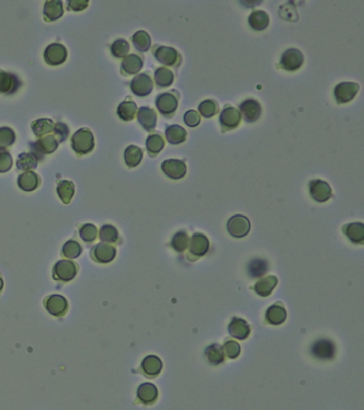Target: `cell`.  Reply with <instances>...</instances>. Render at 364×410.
I'll return each instance as SVG.
<instances>
[{
    "mask_svg": "<svg viewBox=\"0 0 364 410\" xmlns=\"http://www.w3.org/2000/svg\"><path fill=\"white\" fill-rule=\"evenodd\" d=\"M345 234L354 243H362L364 239V227L362 223H350L344 229Z\"/></svg>",
    "mask_w": 364,
    "mask_h": 410,
    "instance_id": "cell-17",
    "label": "cell"
},
{
    "mask_svg": "<svg viewBox=\"0 0 364 410\" xmlns=\"http://www.w3.org/2000/svg\"><path fill=\"white\" fill-rule=\"evenodd\" d=\"M142 365H144V369L146 371V373H148L149 375L158 374L161 369L160 360L157 358V357H154V356L147 357L144 363H142Z\"/></svg>",
    "mask_w": 364,
    "mask_h": 410,
    "instance_id": "cell-22",
    "label": "cell"
},
{
    "mask_svg": "<svg viewBox=\"0 0 364 410\" xmlns=\"http://www.w3.org/2000/svg\"><path fill=\"white\" fill-rule=\"evenodd\" d=\"M156 106L163 114L170 115L177 109L178 101L174 94L163 93L156 99Z\"/></svg>",
    "mask_w": 364,
    "mask_h": 410,
    "instance_id": "cell-8",
    "label": "cell"
},
{
    "mask_svg": "<svg viewBox=\"0 0 364 410\" xmlns=\"http://www.w3.org/2000/svg\"><path fill=\"white\" fill-rule=\"evenodd\" d=\"M82 236L85 241H93L94 237L96 236V229L93 226H86L82 230Z\"/></svg>",
    "mask_w": 364,
    "mask_h": 410,
    "instance_id": "cell-38",
    "label": "cell"
},
{
    "mask_svg": "<svg viewBox=\"0 0 364 410\" xmlns=\"http://www.w3.org/2000/svg\"><path fill=\"white\" fill-rule=\"evenodd\" d=\"M116 239H118V233H116V230L110 226H106L104 227L102 230V240L103 241H107V242H114Z\"/></svg>",
    "mask_w": 364,
    "mask_h": 410,
    "instance_id": "cell-35",
    "label": "cell"
},
{
    "mask_svg": "<svg viewBox=\"0 0 364 410\" xmlns=\"http://www.w3.org/2000/svg\"><path fill=\"white\" fill-rule=\"evenodd\" d=\"M188 244V236L185 232H178L172 241V246L177 251H183Z\"/></svg>",
    "mask_w": 364,
    "mask_h": 410,
    "instance_id": "cell-32",
    "label": "cell"
},
{
    "mask_svg": "<svg viewBox=\"0 0 364 410\" xmlns=\"http://www.w3.org/2000/svg\"><path fill=\"white\" fill-rule=\"evenodd\" d=\"M310 193L314 200L318 202H325L331 197V188L326 182L321 180H313L310 182Z\"/></svg>",
    "mask_w": 364,
    "mask_h": 410,
    "instance_id": "cell-6",
    "label": "cell"
},
{
    "mask_svg": "<svg viewBox=\"0 0 364 410\" xmlns=\"http://www.w3.org/2000/svg\"><path fill=\"white\" fill-rule=\"evenodd\" d=\"M138 398L144 403H153L157 398V389L151 383H145L138 389Z\"/></svg>",
    "mask_w": 364,
    "mask_h": 410,
    "instance_id": "cell-19",
    "label": "cell"
},
{
    "mask_svg": "<svg viewBox=\"0 0 364 410\" xmlns=\"http://www.w3.org/2000/svg\"><path fill=\"white\" fill-rule=\"evenodd\" d=\"M80 252V246L75 242H69L63 247V255L68 258H77Z\"/></svg>",
    "mask_w": 364,
    "mask_h": 410,
    "instance_id": "cell-31",
    "label": "cell"
},
{
    "mask_svg": "<svg viewBox=\"0 0 364 410\" xmlns=\"http://www.w3.org/2000/svg\"><path fill=\"white\" fill-rule=\"evenodd\" d=\"M114 50L116 51L115 52L116 56H119V57L124 56L128 51V44L125 41H118L114 45Z\"/></svg>",
    "mask_w": 364,
    "mask_h": 410,
    "instance_id": "cell-39",
    "label": "cell"
},
{
    "mask_svg": "<svg viewBox=\"0 0 364 410\" xmlns=\"http://www.w3.org/2000/svg\"><path fill=\"white\" fill-rule=\"evenodd\" d=\"M279 14L283 19L291 21V22L298 21V14H297L296 8L294 6V3H288L284 6H282L280 9Z\"/></svg>",
    "mask_w": 364,
    "mask_h": 410,
    "instance_id": "cell-28",
    "label": "cell"
},
{
    "mask_svg": "<svg viewBox=\"0 0 364 410\" xmlns=\"http://www.w3.org/2000/svg\"><path fill=\"white\" fill-rule=\"evenodd\" d=\"M240 111L247 122H255L262 114V107L257 101L249 99L240 104Z\"/></svg>",
    "mask_w": 364,
    "mask_h": 410,
    "instance_id": "cell-4",
    "label": "cell"
},
{
    "mask_svg": "<svg viewBox=\"0 0 364 410\" xmlns=\"http://www.w3.org/2000/svg\"><path fill=\"white\" fill-rule=\"evenodd\" d=\"M359 85L356 83H342L334 89V96L337 103L344 104L352 101L358 93Z\"/></svg>",
    "mask_w": 364,
    "mask_h": 410,
    "instance_id": "cell-2",
    "label": "cell"
},
{
    "mask_svg": "<svg viewBox=\"0 0 364 410\" xmlns=\"http://www.w3.org/2000/svg\"><path fill=\"white\" fill-rule=\"evenodd\" d=\"M138 119L140 123L142 124L147 130H152L155 128L156 125V120H157V116L154 110L148 108V107H142L139 111Z\"/></svg>",
    "mask_w": 364,
    "mask_h": 410,
    "instance_id": "cell-16",
    "label": "cell"
},
{
    "mask_svg": "<svg viewBox=\"0 0 364 410\" xmlns=\"http://www.w3.org/2000/svg\"><path fill=\"white\" fill-rule=\"evenodd\" d=\"M250 230V222L245 216H233L228 222V231L234 237H244Z\"/></svg>",
    "mask_w": 364,
    "mask_h": 410,
    "instance_id": "cell-3",
    "label": "cell"
},
{
    "mask_svg": "<svg viewBox=\"0 0 364 410\" xmlns=\"http://www.w3.org/2000/svg\"><path fill=\"white\" fill-rule=\"evenodd\" d=\"M248 269L251 277L262 276L267 269V264L263 260H254L250 263Z\"/></svg>",
    "mask_w": 364,
    "mask_h": 410,
    "instance_id": "cell-30",
    "label": "cell"
},
{
    "mask_svg": "<svg viewBox=\"0 0 364 410\" xmlns=\"http://www.w3.org/2000/svg\"><path fill=\"white\" fill-rule=\"evenodd\" d=\"M186 130L179 125H171L166 129V138L172 144H178L186 140Z\"/></svg>",
    "mask_w": 364,
    "mask_h": 410,
    "instance_id": "cell-15",
    "label": "cell"
},
{
    "mask_svg": "<svg viewBox=\"0 0 364 410\" xmlns=\"http://www.w3.org/2000/svg\"><path fill=\"white\" fill-rule=\"evenodd\" d=\"M132 89L135 92V94L139 96H147L153 90L152 79L146 74L139 75L133 81Z\"/></svg>",
    "mask_w": 364,
    "mask_h": 410,
    "instance_id": "cell-10",
    "label": "cell"
},
{
    "mask_svg": "<svg viewBox=\"0 0 364 410\" xmlns=\"http://www.w3.org/2000/svg\"><path fill=\"white\" fill-rule=\"evenodd\" d=\"M141 158H142V151L132 145V147H129L126 152H125V160L128 166L131 167H136L137 165H139V163L141 162Z\"/></svg>",
    "mask_w": 364,
    "mask_h": 410,
    "instance_id": "cell-23",
    "label": "cell"
},
{
    "mask_svg": "<svg viewBox=\"0 0 364 410\" xmlns=\"http://www.w3.org/2000/svg\"><path fill=\"white\" fill-rule=\"evenodd\" d=\"M3 285H4V283H3V279H2V278H0V290H2V288H3Z\"/></svg>",
    "mask_w": 364,
    "mask_h": 410,
    "instance_id": "cell-40",
    "label": "cell"
},
{
    "mask_svg": "<svg viewBox=\"0 0 364 410\" xmlns=\"http://www.w3.org/2000/svg\"><path fill=\"white\" fill-rule=\"evenodd\" d=\"M249 25L250 27L256 31H262L267 28L269 24V16L264 11H254L249 16Z\"/></svg>",
    "mask_w": 364,
    "mask_h": 410,
    "instance_id": "cell-14",
    "label": "cell"
},
{
    "mask_svg": "<svg viewBox=\"0 0 364 410\" xmlns=\"http://www.w3.org/2000/svg\"><path fill=\"white\" fill-rule=\"evenodd\" d=\"M123 67L129 74H134L139 72L142 68V61L137 56H129L124 60Z\"/></svg>",
    "mask_w": 364,
    "mask_h": 410,
    "instance_id": "cell-29",
    "label": "cell"
},
{
    "mask_svg": "<svg viewBox=\"0 0 364 410\" xmlns=\"http://www.w3.org/2000/svg\"><path fill=\"white\" fill-rule=\"evenodd\" d=\"M174 75L173 73L167 68H159L155 72V81L156 84L160 87H168L173 83Z\"/></svg>",
    "mask_w": 364,
    "mask_h": 410,
    "instance_id": "cell-21",
    "label": "cell"
},
{
    "mask_svg": "<svg viewBox=\"0 0 364 410\" xmlns=\"http://www.w3.org/2000/svg\"><path fill=\"white\" fill-rule=\"evenodd\" d=\"M241 120L240 112L234 107H226L220 114V123L225 129L236 128Z\"/></svg>",
    "mask_w": 364,
    "mask_h": 410,
    "instance_id": "cell-9",
    "label": "cell"
},
{
    "mask_svg": "<svg viewBox=\"0 0 364 410\" xmlns=\"http://www.w3.org/2000/svg\"><path fill=\"white\" fill-rule=\"evenodd\" d=\"M136 105L134 103H123L120 107V115L125 120H131L136 112Z\"/></svg>",
    "mask_w": 364,
    "mask_h": 410,
    "instance_id": "cell-33",
    "label": "cell"
},
{
    "mask_svg": "<svg viewBox=\"0 0 364 410\" xmlns=\"http://www.w3.org/2000/svg\"><path fill=\"white\" fill-rule=\"evenodd\" d=\"M230 327H235V330H230L232 336L239 338V339H244L247 336H248L249 333V328L247 326V324L241 321V320H234L231 324Z\"/></svg>",
    "mask_w": 364,
    "mask_h": 410,
    "instance_id": "cell-27",
    "label": "cell"
},
{
    "mask_svg": "<svg viewBox=\"0 0 364 410\" xmlns=\"http://www.w3.org/2000/svg\"><path fill=\"white\" fill-rule=\"evenodd\" d=\"M200 115L197 111L194 110H189L185 113L184 115V122L186 123V125L190 126V127H196L200 124Z\"/></svg>",
    "mask_w": 364,
    "mask_h": 410,
    "instance_id": "cell-34",
    "label": "cell"
},
{
    "mask_svg": "<svg viewBox=\"0 0 364 410\" xmlns=\"http://www.w3.org/2000/svg\"><path fill=\"white\" fill-rule=\"evenodd\" d=\"M95 258L97 261L103 262V263H107L110 262L111 260H113L114 256H115V249L111 246L105 245V244H99L95 250Z\"/></svg>",
    "mask_w": 364,
    "mask_h": 410,
    "instance_id": "cell-20",
    "label": "cell"
},
{
    "mask_svg": "<svg viewBox=\"0 0 364 410\" xmlns=\"http://www.w3.org/2000/svg\"><path fill=\"white\" fill-rule=\"evenodd\" d=\"M269 281V278H266L265 280H263V281H261L259 283H257V285L255 286V289H256V292L258 293V294H261V295H268L270 292H271V289L274 288L272 286H269L270 285V282H268Z\"/></svg>",
    "mask_w": 364,
    "mask_h": 410,
    "instance_id": "cell-37",
    "label": "cell"
},
{
    "mask_svg": "<svg viewBox=\"0 0 364 410\" xmlns=\"http://www.w3.org/2000/svg\"><path fill=\"white\" fill-rule=\"evenodd\" d=\"M199 111L200 113L205 116V118H211L214 116L217 111H218V106L215 101L213 100H206L202 102L199 106Z\"/></svg>",
    "mask_w": 364,
    "mask_h": 410,
    "instance_id": "cell-26",
    "label": "cell"
},
{
    "mask_svg": "<svg viewBox=\"0 0 364 410\" xmlns=\"http://www.w3.org/2000/svg\"><path fill=\"white\" fill-rule=\"evenodd\" d=\"M161 169L164 173L173 180L181 179L186 174V165L178 160H167L163 163Z\"/></svg>",
    "mask_w": 364,
    "mask_h": 410,
    "instance_id": "cell-5",
    "label": "cell"
},
{
    "mask_svg": "<svg viewBox=\"0 0 364 410\" xmlns=\"http://www.w3.org/2000/svg\"><path fill=\"white\" fill-rule=\"evenodd\" d=\"M76 275L75 264L70 261H60L55 266V277L62 281H70Z\"/></svg>",
    "mask_w": 364,
    "mask_h": 410,
    "instance_id": "cell-11",
    "label": "cell"
},
{
    "mask_svg": "<svg viewBox=\"0 0 364 410\" xmlns=\"http://www.w3.org/2000/svg\"><path fill=\"white\" fill-rule=\"evenodd\" d=\"M312 354L318 359H332L335 354L334 344L329 340H319L312 346Z\"/></svg>",
    "mask_w": 364,
    "mask_h": 410,
    "instance_id": "cell-7",
    "label": "cell"
},
{
    "mask_svg": "<svg viewBox=\"0 0 364 410\" xmlns=\"http://www.w3.org/2000/svg\"><path fill=\"white\" fill-rule=\"evenodd\" d=\"M164 145H165L164 139L158 135L150 136L147 140V149L153 155L158 154L163 150Z\"/></svg>",
    "mask_w": 364,
    "mask_h": 410,
    "instance_id": "cell-24",
    "label": "cell"
},
{
    "mask_svg": "<svg viewBox=\"0 0 364 410\" xmlns=\"http://www.w3.org/2000/svg\"><path fill=\"white\" fill-rule=\"evenodd\" d=\"M207 249H209V241L206 237L202 234H194L191 241V252L197 256H202Z\"/></svg>",
    "mask_w": 364,
    "mask_h": 410,
    "instance_id": "cell-18",
    "label": "cell"
},
{
    "mask_svg": "<svg viewBox=\"0 0 364 410\" xmlns=\"http://www.w3.org/2000/svg\"><path fill=\"white\" fill-rule=\"evenodd\" d=\"M68 307V302L66 298L60 295L50 296L46 301V309L50 314L55 316H60L66 312Z\"/></svg>",
    "mask_w": 364,
    "mask_h": 410,
    "instance_id": "cell-13",
    "label": "cell"
},
{
    "mask_svg": "<svg viewBox=\"0 0 364 410\" xmlns=\"http://www.w3.org/2000/svg\"><path fill=\"white\" fill-rule=\"evenodd\" d=\"M155 57L159 62L165 65H174L179 58L178 52L172 48L167 46H160L155 51Z\"/></svg>",
    "mask_w": 364,
    "mask_h": 410,
    "instance_id": "cell-12",
    "label": "cell"
},
{
    "mask_svg": "<svg viewBox=\"0 0 364 410\" xmlns=\"http://www.w3.org/2000/svg\"><path fill=\"white\" fill-rule=\"evenodd\" d=\"M133 40H134V43H135L136 47L141 51L148 50L149 47L151 46V37L145 31L137 32L135 34V36L133 37Z\"/></svg>",
    "mask_w": 364,
    "mask_h": 410,
    "instance_id": "cell-25",
    "label": "cell"
},
{
    "mask_svg": "<svg viewBox=\"0 0 364 410\" xmlns=\"http://www.w3.org/2000/svg\"><path fill=\"white\" fill-rule=\"evenodd\" d=\"M284 312V310L282 309V308H279V307H272L271 309H269L268 310V312H267V316H268V321L270 322V323H272L274 324V321H275V319H277L276 320V325H278V324H281V322L279 321V319H278V315L279 316H284L285 317V314H281L280 315V313H283Z\"/></svg>",
    "mask_w": 364,
    "mask_h": 410,
    "instance_id": "cell-36",
    "label": "cell"
},
{
    "mask_svg": "<svg viewBox=\"0 0 364 410\" xmlns=\"http://www.w3.org/2000/svg\"><path fill=\"white\" fill-rule=\"evenodd\" d=\"M304 63V56L300 50L291 48L284 51L281 58V67L287 71H297L301 68Z\"/></svg>",
    "mask_w": 364,
    "mask_h": 410,
    "instance_id": "cell-1",
    "label": "cell"
}]
</instances>
